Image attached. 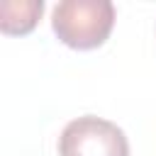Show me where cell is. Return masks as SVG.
Returning <instances> with one entry per match:
<instances>
[{
	"label": "cell",
	"mask_w": 156,
	"mask_h": 156,
	"mask_svg": "<svg viewBox=\"0 0 156 156\" xmlns=\"http://www.w3.org/2000/svg\"><path fill=\"white\" fill-rule=\"evenodd\" d=\"M51 27L58 41L71 49H98L115 27V5L110 0H63L54 5Z\"/></svg>",
	"instance_id": "cell-1"
},
{
	"label": "cell",
	"mask_w": 156,
	"mask_h": 156,
	"mask_svg": "<svg viewBox=\"0 0 156 156\" xmlns=\"http://www.w3.org/2000/svg\"><path fill=\"white\" fill-rule=\"evenodd\" d=\"M58 156H129V141L115 122L83 115L63 127Z\"/></svg>",
	"instance_id": "cell-2"
},
{
	"label": "cell",
	"mask_w": 156,
	"mask_h": 156,
	"mask_svg": "<svg viewBox=\"0 0 156 156\" xmlns=\"http://www.w3.org/2000/svg\"><path fill=\"white\" fill-rule=\"evenodd\" d=\"M44 12L41 0H2L0 29L5 34H29Z\"/></svg>",
	"instance_id": "cell-3"
}]
</instances>
